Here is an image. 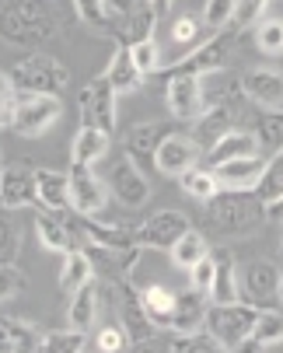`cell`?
I'll list each match as a JSON object with an SVG mask.
<instances>
[{"label": "cell", "mask_w": 283, "mask_h": 353, "mask_svg": "<svg viewBox=\"0 0 283 353\" xmlns=\"http://www.w3.org/2000/svg\"><path fill=\"white\" fill-rule=\"evenodd\" d=\"M280 270L269 259H255L242 273V301L252 308H280Z\"/></svg>", "instance_id": "8"}, {"label": "cell", "mask_w": 283, "mask_h": 353, "mask_svg": "<svg viewBox=\"0 0 283 353\" xmlns=\"http://www.w3.org/2000/svg\"><path fill=\"white\" fill-rule=\"evenodd\" d=\"M102 4H105V11H109V18H112V25H116V21L136 14L140 8H147V0H102ZM109 32H112V28H109Z\"/></svg>", "instance_id": "51"}, {"label": "cell", "mask_w": 283, "mask_h": 353, "mask_svg": "<svg viewBox=\"0 0 283 353\" xmlns=\"http://www.w3.org/2000/svg\"><path fill=\"white\" fill-rule=\"evenodd\" d=\"M129 346V336L119 322H105V325H94V350L98 353H119Z\"/></svg>", "instance_id": "40"}, {"label": "cell", "mask_w": 283, "mask_h": 353, "mask_svg": "<svg viewBox=\"0 0 283 353\" xmlns=\"http://www.w3.org/2000/svg\"><path fill=\"white\" fill-rule=\"evenodd\" d=\"M213 276H217V256L210 252V256H203L193 270H189V287H196V290H203V294H210V287H213Z\"/></svg>", "instance_id": "47"}, {"label": "cell", "mask_w": 283, "mask_h": 353, "mask_svg": "<svg viewBox=\"0 0 283 353\" xmlns=\"http://www.w3.org/2000/svg\"><path fill=\"white\" fill-rule=\"evenodd\" d=\"M210 294L189 287V290H178L175 294V319H171V332L175 336H193L207 325V315H210Z\"/></svg>", "instance_id": "15"}, {"label": "cell", "mask_w": 283, "mask_h": 353, "mask_svg": "<svg viewBox=\"0 0 283 353\" xmlns=\"http://www.w3.org/2000/svg\"><path fill=\"white\" fill-rule=\"evenodd\" d=\"M112 290H116V305H119V325L126 329L129 343L140 346L154 339V325L144 312V301H140V290L129 283V280H112Z\"/></svg>", "instance_id": "10"}, {"label": "cell", "mask_w": 283, "mask_h": 353, "mask_svg": "<svg viewBox=\"0 0 283 353\" xmlns=\"http://www.w3.org/2000/svg\"><path fill=\"white\" fill-rule=\"evenodd\" d=\"M262 350H266V346H259V343H255V339L249 336L245 343H238V346H231L227 353H262Z\"/></svg>", "instance_id": "53"}, {"label": "cell", "mask_w": 283, "mask_h": 353, "mask_svg": "<svg viewBox=\"0 0 283 353\" xmlns=\"http://www.w3.org/2000/svg\"><path fill=\"white\" fill-rule=\"evenodd\" d=\"M203 256H210V245H207V238L193 228V231H185L182 238H178V245L171 248V263L178 266V270H193Z\"/></svg>", "instance_id": "33"}, {"label": "cell", "mask_w": 283, "mask_h": 353, "mask_svg": "<svg viewBox=\"0 0 283 353\" xmlns=\"http://www.w3.org/2000/svg\"><path fill=\"white\" fill-rule=\"evenodd\" d=\"M266 158L262 154H252V158H234V161H224L213 168L220 189H255V182L262 179L266 172Z\"/></svg>", "instance_id": "19"}, {"label": "cell", "mask_w": 283, "mask_h": 353, "mask_svg": "<svg viewBox=\"0 0 283 353\" xmlns=\"http://www.w3.org/2000/svg\"><path fill=\"white\" fill-rule=\"evenodd\" d=\"M213 256H217V276L210 287V301L213 305H234V301H242V280L234 273V259L227 252H213Z\"/></svg>", "instance_id": "25"}, {"label": "cell", "mask_w": 283, "mask_h": 353, "mask_svg": "<svg viewBox=\"0 0 283 353\" xmlns=\"http://www.w3.org/2000/svg\"><path fill=\"white\" fill-rule=\"evenodd\" d=\"M266 221H283V196L273 199V203H266Z\"/></svg>", "instance_id": "54"}, {"label": "cell", "mask_w": 283, "mask_h": 353, "mask_svg": "<svg viewBox=\"0 0 283 353\" xmlns=\"http://www.w3.org/2000/svg\"><path fill=\"white\" fill-rule=\"evenodd\" d=\"M252 339L259 346H276L283 343V308H262L252 329Z\"/></svg>", "instance_id": "36"}, {"label": "cell", "mask_w": 283, "mask_h": 353, "mask_svg": "<svg viewBox=\"0 0 283 353\" xmlns=\"http://www.w3.org/2000/svg\"><path fill=\"white\" fill-rule=\"evenodd\" d=\"M171 350H175V353H227L207 329H200V332H193V336H178V339L171 343Z\"/></svg>", "instance_id": "43"}, {"label": "cell", "mask_w": 283, "mask_h": 353, "mask_svg": "<svg viewBox=\"0 0 283 353\" xmlns=\"http://www.w3.org/2000/svg\"><path fill=\"white\" fill-rule=\"evenodd\" d=\"M0 39L4 42H11V46H39V42H45L25 18H18L8 4H0Z\"/></svg>", "instance_id": "32"}, {"label": "cell", "mask_w": 283, "mask_h": 353, "mask_svg": "<svg viewBox=\"0 0 283 353\" xmlns=\"http://www.w3.org/2000/svg\"><path fill=\"white\" fill-rule=\"evenodd\" d=\"M255 140H259V150H266V154H280L283 150V109H259Z\"/></svg>", "instance_id": "31"}, {"label": "cell", "mask_w": 283, "mask_h": 353, "mask_svg": "<svg viewBox=\"0 0 283 353\" xmlns=\"http://www.w3.org/2000/svg\"><path fill=\"white\" fill-rule=\"evenodd\" d=\"M136 353H175V350H171V343H165V339L154 336V339H147V343H140Z\"/></svg>", "instance_id": "52"}, {"label": "cell", "mask_w": 283, "mask_h": 353, "mask_svg": "<svg viewBox=\"0 0 283 353\" xmlns=\"http://www.w3.org/2000/svg\"><path fill=\"white\" fill-rule=\"evenodd\" d=\"M35 189H39V207L63 214L70 210V175L53 168H35Z\"/></svg>", "instance_id": "20"}, {"label": "cell", "mask_w": 283, "mask_h": 353, "mask_svg": "<svg viewBox=\"0 0 283 353\" xmlns=\"http://www.w3.org/2000/svg\"><path fill=\"white\" fill-rule=\"evenodd\" d=\"M35 234L50 252H70V241H74V234L67 228V217H56L53 210L35 214Z\"/></svg>", "instance_id": "27"}, {"label": "cell", "mask_w": 283, "mask_h": 353, "mask_svg": "<svg viewBox=\"0 0 283 353\" xmlns=\"http://www.w3.org/2000/svg\"><path fill=\"white\" fill-rule=\"evenodd\" d=\"M67 319H70V329H81V332H94L98 325V283H84L70 294V308H67Z\"/></svg>", "instance_id": "21"}, {"label": "cell", "mask_w": 283, "mask_h": 353, "mask_svg": "<svg viewBox=\"0 0 283 353\" xmlns=\"http://www.w3.org/2000/svg\"><path fill=\"white\" fill-rule=\"evenodd\" d=\"M200 140L185 137V133H168L158 147V158H154V172L158 175H168V179H178L185 175L193 165H200Z\"/></svg>", "instance_id": "12"}, {"label": "cell", "mask_w": 283, "mask_h": 353, "mask_svg": "<svg viewBox=\"0 0 283 353\" xmlns=\"http://www.w3.org/2000/svg\"><path fill=\"white\" fill-rule=\"evenodd\" d=\"M4 4L18 18H25L42 39H53L56 35V18H53V8L45 4V0H4Z\"/></svg>", "instance_id": "26"}, {"label": "cell", "mask_w": 283, "mask_h": 353, "mask_svg": "<svg viewBox=\"0 0 283 353\" xmlns=\"http://www.w3.org/2000/svg\"><path fill=\"white\" fill-rule=\"evenodd\" d=\"M109 192L119 199V207L136 210V207H144L147 199H151V182H147V175L140 172L129 158H123L112 168V175H109Z\"/></svg>", "instance_id": "13"}, {"label": "cell", "mask_w": 283, "mask_h": 353, "mask_svg": "<svg viewBox=\"0 0 283 353\" xmlns=\"http://www.w3.org/2000/svg\"><path fill=\"white\" fill-rule=\"evenodd\" d=\"M0 210H4V199H0Z\"/></svg>", "instance_id": "58"}, {"label": "cell", "mask_w": 283, "mask_h": 353, "mask_svg": "<svg viewBox=\"0 0 283 353\" xmlns=\"http://www.w3.org/2000/svg\"><path fill=\"white\" fill-rule=\"evenodd\" d=\"M154 25H158V14L151 8H140L136 14L123 18L112 25V35H119V46H136L144 39H154Z\"/></svg>", "instance_id": "29"}, {"label": "cell", "mask_w": 283, "mask_h": 353, "mask_svg": "<svg viewBox=\"0 0 283 353\" xmlns=\"http://www.w3.org/2000/svg\"><path fill=\"white\" fill-rule=\"evenodd\" d=\"M140 301H144V312L151 319L154 329H171L175 319V290H168L165 283H151L140 290Z\"/></svg>", "instance_id": "24"}, {"label": "cell", "mask_w": 283, "mask_h": 353, "mask_svg": "<svg viewBox=\"0 0 283 353\" xmlns=\"http://www.w3.org/2000/svg\"><path fill=\"white\" fill-rule=\"evenodd\" d=\"M70 210L81 217H98L109 203V185L94 175L91 168L70 165Z\"/></svg>", "instance_id": "11"}, {"label": "cell", "mask_w": 283, "mask_h": 353, "mask_svg": "<svg viewBox=\"0 0 283 353\" xmlns=\"http://www.w3.org/2000/svg\"><path fill=\"white\" fill-rule=\"evenodd\" d=\"M178 185H182L185 196L200 199V203H210V199L220 192V182H217L213 168H207V165H193L185 175H178Z\"/></svg>", "instance_id": "30"}, {"label": "cell", "mask_w": 283, "mask_h": 353, "mask_svg": "<svg viewBox=\"0 0 283 353\" xmlns=\"http://www.w3.org/2000/svg\"><path fill=\"white\" fill-rule=\"evenodd\" d=\"M171 4H175V0H147V8H151L158 18H161V14H168V11H171Z\"/></svg>", "instance_id": "55"}, {"label": "cell", "mask_w": 283, "mask_h": 353, "mask_svg": "<svg viewBox=\"0 0 283 353\" xmlns=\"http://www.w3.org/2000/svg\"><path fill=\"white\" fill-rule=\"evenodd\" d=\"M109 133L102 130H94V126H81L74 143H70V165H81V168H91L94 161H102L105 158V150H109Z\"/></svg>", "instance_id": "22"}, {"label": "cell", "mask_w": 283, "mask_h": 353, "mask_svg": "<svg viewBox=\"0 0 283 353\" xmlns=\"http://www.w3.org/2000/svg\"><path fill=\"white\" fill-rule=\"evenodd\" d=\"M252 154H259V140H255V133H249V130H231V133H224L220 140H213V143L207 147L203 161H207V168H217V165H224V161L252 158Z\"/></svg>", "instance_id": "18"}, {"label": "cell", "mask_w": 283, "mask_h": 353, "mask_svg": "<svg viewBox=\"0 0 283 353\" xmlns=\"http://www.w3.org/2000/svg\"><path fill=\"white\" fill-rule=\"evenodd\" d=\"M0 322H4V329L14 343V353H42L45 332H39L32 322H25V319H0Z\"/></svg>", "instance_id": "34"}, {"label": "cell", "mask_w": 283, "mask_h": 353, "mask_svg": "<svg viewBox=\"0 0 283 353\" xmlns=\"http://www.w3.org/2000/svg\"><path fill=\"white\" fill-rule=\"evenodd\" d=\"M280 241H283V234H280Z\"/></svg>", "instance_id": "59"}, {"label": "cell", "mask_w": 283, "mask_h": 353, "mask_svg": "<svg viewBox=\"0 0 283 353\" xmlns=\"http://www.w3.org/2000/svg\"><path fill=\"white\" fill-rule=\"evenodd\" d=\"M74 11H77V18L81 21H87V25H94V28H112V18H109V11H105V4L102 0H74Z\"/></svg>", "instance_id": "45"}, {"label": "cell", "mask_w": 283, "mask_h": 353, "mask_svg": "<svg viewBox=\"0 0 283 353\" xmlns=\"http://www.w3.org/2000/svg\"><path fill=\"white\" fill-rule=\"evenodd\" d=\"M14 102H18V91L11 84V74L0 70V130L11 126V116H14Z\"/></svg>", "instance_id": "48"}, {"label": "cell", "mask_w": 283, "mask_h": 353, "mask_svg": "<svg viewBox=\"0 0 283 353\" xmlns=\"http://www.w3.org/2000/svg\"><path fill=\"white\" fill-rule=\"evenodd\" d=\"M210 221L224 234H249L266 221V203L255 189H220L210 199Z\"/></svg>", "instance_id": "1"}, {"label": "cell", "mask_w": 283, "mask_h": 353, "mask_svg": "<svg viewBox=\"0 0 283 353\" xmlns=\"http://www.w3.org/2000/svg\"><path fill=\"white\" fill-rule=\"evenodd\" d=\"M94 280V263H91V256L84 248H70V252H63V270H60V287L67 290V294H74L77 287H84V283H91Z\"/></svg>", "instance_id": "28"}, {"label": "cell", "mask_w": 283, "mask_h": 353, "mask_svg": "<svg viewBox=\"0 0 283 353\" xmlns=\"http://www.w3.org/2000/svg\"><path fill=\"white\" fill-rule=\"evenodd\" d=\"M25 290V273L18 266H0V301H8Z\"/></svg>", "instance_id": "49"}, {"label": "cell", "mask_w": 283, "mask_h": 353, "mask_svg": "<svg viewBox=\"0 0 283 353\" xmlns=\"http://www.w3.org/2000/svg\"><path fill=\"white\" fill-rule=\"evenodd\" d=\"M255 319H259V308L245 305V301H234V305H210V315H207V332L224 346H238L252 336L255 329Z\"/></svg>", "instance_id": "4"}, {"label": "cell", "mask_w": 283, "mask_h": 353, "mask_svg": "<svg viewBox=\"0 0 283 353\" xmlns=\"http://www.w3.org/2000/svg\"><path fill=\"white\" fill-rule=\"evenodd\" d=\"M255 49L266 57H280L283 53V21L280 18H262L255 25Z\"/></svg>", "instance_id": "38"}, {"label": "cell", "mask_w": 283, "mask_h": 353, "mask_svg": "<svg viewBox=\"0 0 283 353\" xmlns=\"http://www.w3.org/2000/svg\"><path fill=\"white\" fill-rule=\"evenodd\" d=\"M129 57H133V63H136V70L140 74H158L161 70V46L154 42V39H144V42H136V46H129Z\"/></svg>", "instance_id": "41"}, {"label": "cell", "mask_w": 283, "mask_h": 353, "mask_svg": "<svg viewBox=\"0 0 283 353\" xmlns=\"http://www.w3.org/2000/svg\"><path fill=\"white\" fill-rule=\"evenodd\" d=\"M280 308H283V276H280Z\"/></svg>", "instance_id": "57"}, {"label": "cell", "mask_w": 283, "mask_h": 353, "mask_svg": "<svg viewBox=\"0 0 283 353\" xmlns=\"http://www.w3.org/2000/svg\"><path fill=\"white\" fill-rule=\"evenodd\" d=\"M185 231H193V224H189L182 210H158L140 228H133L140 248H161V252H171Z\"/></svg>", "instance_id": "7"}, {"label": "cell", "mask_w": 283, "mask_h": 353, "mask_svg": "<svg viewBox=\"0 0 283 353\" xmlns=\"http://www.w3.org/2000/svg\"><path fill=\"white\" fill-rule=\"evenodd\" d=\"M171 130L165 123H136L129 133H126V158L144 172L151 175L154 172V158H158V147L161 140L168 137Z\"/></svg>", "instance_id": "14"}, {"label": "cell", "mask_w": 283, "mask_h": 353, "mask_svg": "<svg viewBox=\"0 0 283 353\" xmlns=\"http://www.w3.org/2000/svg\"><path fill=\"white\" fill-rule=\"evenodd\" d=\"M60 98L56 94H25L14 102L11 130L18 137H42L56 119H60Z\"/></svg>", "instance_id": "6"}, {"label": "cell", "mask_w": 283, "mask_h": 353, "mask_svg": "<svg viewBox=\"0 0 283 353\" xmlns=\"http://www.w3.org/2000/svg\"><path fill=\"white\" fill-rule=\"evenodd\" d=\"M8 74H11V84L18 94H60L70 81L67 67L56 57H45V53H32V57L18 60Z\"/></svg>", "instance_id": "3"}, {"label": "cell", "mask_w": 283, "mask_h": 353, "mask_svg": "<svg viewBox=\"0 0 283 353\" xmlns=\"http://www.w3.org/2000/svg\"><path fill=\"white\" fill-rule=\"evenodd\" d=\"M269 8V0H234V18H231V28L234 32H242V28H252L262 21Z\"/></svg>", "instance_id": "42"}, {"label": "cell", "mask_w": 283, "mask_h": 353, "mask_svg": "<svg viewBox=\"0 0 283 353\" xmlns=\"http://www.w3.org/2000/svg\"><path fill=\"white\" fill-rule=\"evenodd\" d=\"M242 94L259 109H283V74L269 67H249L242 74Z\"/></svg>", "instance_id": "16"}, {"label": "cell", "mask_w": 283, "mask_h": 353, "mask_svg": "<svg viewBox=\"0 0 283 353\" xmlns=\"http://www.w3.org/2000/svg\"><path fill=\"white\" fill-rule=\"evenodd\" d=\"M42 353H87V332L81 329H53L42 339Z\"/></svg>", "instance_id": "35"}, {"label": "cell", "mask_w": 283, "mask_h": 353, "mask_svg": "<svg viewBox=\"0 0 283 353\" xmlns=\"http://www.w3.org/2000/svg\"><path fill=\"white\" fill-rule=\"evenodd\" d=\"M171 39L175 42H196L200 39V18L196 14H182L171 25Z\"/></svg>", "instance_id": "50"}, {"label": "cell", "mask_w": 283, "mask_h": 353, "mask_svg": "<svg viewBox=\"0 0 283 353\" xmlns=\"http://www.w3.org/2000/svg\"><path fill=\"white\" fill-rule=\"evenodd\" d=\"M18 248H21V234H18V228H14L4 214H0V266H14Z\"/></svg>", "instance_id": "44"}, {"label": "cell", "mask_w": 283, "mask_h": 353, "mask_svg": "<svg viewBox=\"0 0 283 353\" xmlns=\"http://www.w3.org/2000/svg\"><path fill=\"white\" fill-rule=\"evenodd\" d=\"M77 109H81V126H94L102 133H116V109H119V94L109 84V77H94L91 84L81 88L77 94Z\"/></svg>", "instance_id": "5"}, {"label": "cell", "mask_w": 283, "mask_h": 353, "mask_svg": "<svg viewBox=\"0 0 283 353\" xmlns=\"http://www.w3.org/2000/svg\"><path fill=\"white\" fill-rule=\"evenodd\" d=\"M105 77L116 88V94H133V91L144 88V74L136 70V63L129 57V46H119L116 53H112V60L105 67Z\"/></svg>", "instance_id": "23"}, {"label": "cell", "mask_w": 283, "mask_h": 353, "mask_svg": "<svg viewBox=\"0 0 283 353\" xmlns=\"http://www.w3.org/2000/svg\"><path fill=\"white\" fill-rule=\"evenodd\" d=\"M0 353H14V343H11V336H8L4 322H0Z\"/></svg>", "instance_id": "56"}, {"label": "cell", "mask_w": 283, "mask_h": 353, "mask_svg": "<svg viewBox=\"0 0 283 353\" xmlns=\"http://www.w3.org/2000/svg\"><path fill=\"white\" fill-rule=\"evenodd\" d=\"M255 196L262 199V203H273V199H280V196H283V150L269 158V165H266L262 179L255 182Z\"/></svg>", "instance_id": "37"}, {"label": "cell", "mask_w": 283, "mask_h": 353, "mask_svg": "<svg viewBox=\"0 0 283 353\" xmlns=\"http://www.w3.org/2000/svg\"><path fill=\"white\" fill-rule=\"evenodd\" d=\"M196 126H200V137L213 143V140H220L224 133L234 130V126H231V109H227V105H213V109H207V112L200 116Z\"/></svg>", "instance_id": "39"}, {"label": "cell", "mask_w": 283, "mask_h": 353, "mask_svg": "<svg viewBox=\"0 0 283 353\" xmlns=\"http://www.w3.org/2000/svg\"><path fill=\"white\" fill-rule=\"evenodd\" d=\"M0 199H4L8 210L35 207L39 203L35 168H28V165H8V168H0Z\"/></svg>", "instance_id": "17"}, {"label": "cell", "mask_w": 283, "mask_h": 353, "mask_svg": "<svg viewBox=\"0 0 283 353\" xmlns=\"http://www.w3.org/2000/svg\"><path fill=\"white\" fill-rule=\"evenodd\" d=\"M234 39H238V32H234L231 25L213 32L210 39H203L193 49V53H185L178 63H171V70H165V81L168 77H207V74L224 70L231 53H234Z\"/></svg>", "instance_id": "2"}, {"label": "cell", "mask_w": 283, "mask_h": 353, "mask_svg": "<svg viewBox=\"0 0 283 353\" xmlns=\"http://www.w3.org/2000/svg\"><path fill=\"white\" fill-rule=\"evenodd\" d=\"M165 102L178 123H196L207 112L203 77H168L165 81Z\"/></svg>", "instance_id": "9"}, {"label": "cell", "mask_w": 283, "mask_h": 353, "mask_svg": "<svg viewBox=\"0 0 283 353\" xmlns=\"http://www.w3.org/2000/svg\"><path fill=\"white\" fill-rule=\"evenodd\" d=\"M231 18H234V0H207V8H203V21H207V28L220 32V28L231 25Z\"/></svg>", "instance_id": "46"}]
</instances>
